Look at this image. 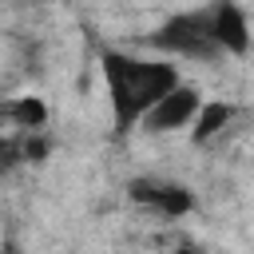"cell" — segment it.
I'll return each mask as SVG.
<instances>
[{
  "label": "cell",
  "mask_w": 254,
  "mask_h": 254,
  "mask_svg": "<svg viewBox=\"0 0 254 254\" xmlns=\"http://www.w3.org/2000/svg\"><path fill=\"white\" fill-rule=\"evenodd\" d=\"M103 79H107V99H111V119L115 131H131L143 123V115L171 91L179 87V67L163 60H139L123 52H103Z\"/></svg>",
  "instance_id": "1"
},
{
  "label": "cell",
  "mask_w": 254,
  "mask_h": 254,
  "mask_svg": "<svg viewBox=\"0 0 254 254\" xmlns=\"http://www.w3.org/2000/svg\"><path fill=\"white\" fill-rule=\"evenodd\" d=\"M151 48L171 52L179 60H214V56H222V48L210 32V12L206 8L179 12L167 24H159V32L151 36Z\"/></svg>",
  "instance_id": "2"
},
{
  "label": "cell",
  "mask_w": 254,
  "mask_h": 254,
  "mask_svg": "<svg viewBox=\"0 0 254 254\" xmlns=\"http://www.w3.org/2000/svg\"><path fill=\"white\" fill-rule=\"evenodd\" d=\"M198 107H202V91H198L194 83H179V87H171V91H167V95L143 115V131L159 135V131L190 127L194 115H198Z\"/></svg>",
  "instance_id": "3"
},
{
  "label": "cell",
  "mask_w": 254,
  "mask_h": 254,
  "mask_svg": "<svg viewBox=\"0 0 254 254\" xmlns=\"http://www.w3.org/2000/svg\"><path fill=\"white\" fill-rule=\"evenodd\" d=\"M206 12H210V32H214L218 48L230 52V56H242V52L250 48L246 12H242L234 0H214V4H206Z\"/></svg>",
  "instance_id": "4"
},
{
  "label": "cell",
  "mask_w": 254,
  "mask_h": 254,
  "mask_svg": "<svg viewBox=\"0 0 254 254\" xmlns=\"http://www.w3.org/2000/svg\"><path fill=\"white\" fill-rule=\"evenodd\" d=\"M234 119V103H226V99H202V107H198V115H194V123H190V139L194 143H210L214 135H222V127Z\"/></svg>",
  "instance_id": "5"
},
{
  "label": "cell",
  "mask_w": 254,
  "mask_h": 254,
  "mask_svg": "<svg viewBox=\"0 0 254 254\" xmlns=\"http://www.w3.org/2000/svg\"><path fill=\"white\" fill-rule=\"evenodd\" d=\"M8 119H12L16 127H24V131H40V127L48 123V103H44L40 95H16V99L8 103Z\"/></svg>",
  "instance_id": "6"
},
{
  "label": "cell",
  "mask_w": 254,
  "mask_h": 254,
  "mask_svg": "<svg viewBox=\"0 0 254 254\" xmlns=\"http://www.w3.org/2000/svg\"><path fill=\"white\" fill-rule=\"evenodd\" d=\"M151 206L163 210L167 218H183V214L194 210V194H190L187 187H179V183H159V194H155Z\"/></svg>",
  "instance_id": "7"
},
{
  "label": "cell",
  "mask_w": 254,
  "mask_h": 254,
  "mask_svg": "<svg viewBox=\"0 0 254 254\" xmlns=\"http://www.w3.org/2000/svg\"><path fill=\"white\" fill-rule=\"evenodd\" d=\"M20 151H24V159H28V163H44V155H48V143H44L36 131H28V139L20 143Z\"/></svg>",
  "instance_id": "8"
},
{
  "label": "cell",
  "mask_w": 254,
  "mask_h": 254,
  "mask_svg": "<svg viewBox=\"0 0 254 254\" xmlns=\"http://www.w3.org/2000/svg\"><path fill=\"white\" fill-rule=\"evenodd\" d=\"M179 254H194V250H187V246H183V250H179Z\"/></svg>",
  "instance_id": "9"
}]
</instances>
